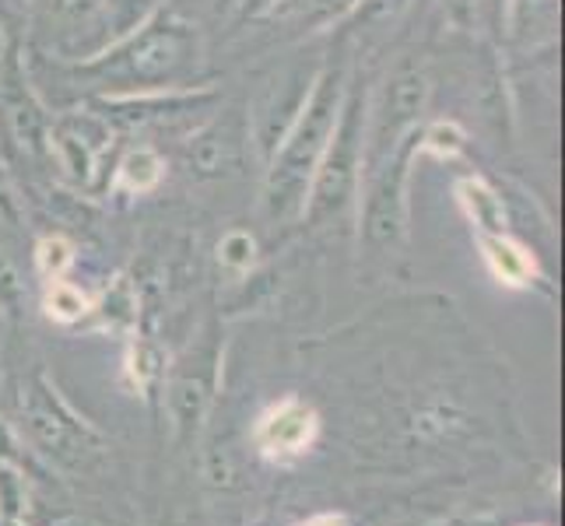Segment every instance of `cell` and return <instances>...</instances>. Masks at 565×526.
<instances>
[{"label": "cell", "mask_w": 565, "mask_h": 526, "mask_svg": "<svg viewBox=\"0 0 565 526\" xmlns=\"http://www.w3.org/2000/svg\"><path fill=\"white\" fill-rule=\"evenodd\" d=\"M433 103V77L418 56H404L394 71L369 88L365 144L355 225L359 239L376 253H394L407 239L412 214V172L418 154V130Z\"/></svg>", "instance_id": "obj_1"}, {"label": "cell", "mask_w": 565, "mask_h": 526, "mask_svg": "<svg viewBox=\"0 0 565 526\" xmlns=\"http://www.w3.org/2000/svg\"><path fill=\"white\" fill-rule=\"evenodd\" d=\"M67 85L92 103L145 99L211 88L201 25L169 4L145 25L113 39L85 61H56Z\"/></svg>", "instance_id": "obj_2"}, {"label": "cell", "mask_w": 565, "mask_h": 526, "mask_svg": "<svg viewBox=\"0 0 565 526\" xmlns=\"http://www.w3.org/2000/svg\"><path fill=\"white\" fill-rule=\"evenodd\" d=\"M348 77H352V64H348L344 56L323 61L313 77V88L306 95L302 112L296 116V124L288 127L281 144L267 154L260 197H264V214L275 225H288L302 218L309 186H313V175L320 169L327 141L338 124Z\"/></svg>", "instance_id": "obj_3"}, {"label": "cell", "mask_w": 565, "mask_h": 526, "mask_svg": "<svg viewBox=\"0 0 565 526\" xmlns=\"http://www.w3.org/2000/svg\"><path fill=\"white\" fill-rule=\"evenodd\" d=\"M365 112H369V85L362 74L352 71L334 133H330L320 169L313 175V186H309V201L302 211V218L309 225H323L330 218H341V214H355L362 144H365Z\"/></svg>", "instance_id": "obj_4"}, {"label": "cell", "mask_w": 565, "mask_h": 526, "mask_svg": "<svg viewBox=\"0 0 565 526\" xmlns=\"http://www.w3.org/2000/svg\"><path fill=\"white\" fill-rule=\"evenodd\" d=\"M116 141H120V127L109 120L103 106L88 103L50 112L46 159L61 169L71 186L95 193V197H103Z\"/></svg>", "instance_id": "obj_5"}, {"label": "cell", "mask_w": 565, "mask_h": 526, "mask_svg": "<svg viewBox=\"0 0 565 526\" xmlns=\"http://www.w3.org/2000/svg\"><path fill=\"white\" fill-rule=\"evenodd\" d=\"M317 67H302V64H285L267 82L257 88V95L249 99L246 109V133H249V151H257V159L267 162V154L281 144V138L288 133V127L296 124V116L306 106V95L313 88Z\"/></svg>", "instance_id": "obj_6"}, {"label": "cell", "mask_w": 565, "mask_h": 526, "mask_svg": "<svg viewBox=\"0 0 565 526\" xmlns=\"http://www.w3.org/2000/svg\"><path fill=\"white\" fill-rule=\"evenodd\" d=\"M32 29L46 35L53 61H85L109 43L103 0H32Z\"/></svg>", "instance_id": "obj_7"}, {"label": "cell", "mask_w": 565, "mask_h": 526, "mask_svg": "<svg viewBox=\"0 0 565 526\" xmlns=\"http://www.w3.org/2000/svg\"><path fill=\"white\" fill-rule=\"evenodd\" d=\"M0 124L11 144L29 159H46V127L50 109L39 99L25 56L11 53L0 67Z\"/></svg>", "instance_id": "obj_8"}, {"label": "cell", "mask_w": 565, "mask_h": 526, "mask_svg": "<svg viewBox=\"0 0 565 526\" xmlns=\"http://www.w3.org/2000/svg\"><path fill=\"white\" fill-rule=\"evenodd\" d=\"M249 151V133H246V120H236V116H218V120L204 124L201 130L190 133V141L183 148V159L193 180H225L232 175Z\"/></svg>", "instance_id": "obj_9"}, {"label": "cell", "mask_w": 565, "mask_h": 526, "mask_svg": "<svg viewBox=\"0 0 565 526\" xmlns=\"http://www.w3.org/2000/svg\"><path fill=\"white\" fill-rule=\"evenodd\" d=\"M317 436H320V418L313 411V404H306L302 397H285L278 404H270L257 418V428H253L257 450L278 463L302 457L317 442Z\"/></svg>", "instance_id": "obj_10"}, {"label": "cell", "mask_w": 565, "mask_h": 526, "mask_svg": "<svg viewBox=\"0 0 565 526\" xmlns=\"http://www.w3.org/2000/svg\"><path fill=\"white\" fill-rule=\"evenodd\" d=\"M365 0H275L257 22L267 25L278 39H313L344 25L362 11Z\"/></svg>", "instance_id": "obj_11"}, {"label": "cell", "mask_w": 565, "mask_h": 526, "mask_svg": "<svg viewBox=\"0 0 565 526\" xmlns=\"http://www.w3.org/2000/svg\"><path fill=\"white\" fill-rule=\"evenodd\" d=\"M484 270L502 288H534L544 281L534 249L516 239L513 232H475Z\"/></svg>", "instance_id": "obj_12"}, {"label": "cell", "mask_w": 565, "mask_h": 526, "mask_svg": "<svg viewBox=\"0 0 565 526\" xmlns=\"http://www.w3.org/2000/svg\"><path fill=\"white\" fill-rule=\"evenodd\" d=\"M166 154L154 144H130L113 159L103 197H148L166 183Z\"/></svg>", "instance_id": "obj_13"}, {"label": "cell", "mask_w": 565, "mask_h": 526, "mask_svg": "<svg viewBox=\"0 0 565 526\" xmlns=\"http://www.w3.org/2000/svg\"><path fill=\"white\" fill-rule=\"evenodd\" d=\"M454 197L475 232H513V214H510V201H505V190L502 183L489 180V175L460 172L454 180Z\"/></svg>", "instance_id": "obj_14"}, {"label": "cell", "mask_w": 565, "mask_h": 526, "mask_svg": "<svg viewBox=\"0 0 565 526\" xmlns=\"http://www.w3.org/2000/svg\"><path fill=\"white\" fill-rule=\"evenodd\" d=\"M562 0H502L505 32L520 53H541L558 43Z\"/></svg>", "instance_id": "obj_15"}, {"label": "cell", "mask_w": 565, "mask_h": 526, "mask_svg": "<svg viewBox=\"0 0 565 526\" xmlns=\"http://www.w3.org/2000/svg\"><path fill=\"white\" fill-rule=\"evenodd\" d=\"M467 130L454 116H425L418 130V154H428L436 162H454L467 151Z\"/></svg>", "instance_id": "obj_16"}, {"label": "cell", "mask_w": 565, "mask_h": 526, "mask_svg": "<svg viewBox=\"0 0 565 526\" xmlns=\"http://www.w3.org/2000/svg\"><path fill=\"white\" fill-rule=\"evenodd\" d=\"M43 309L53 323L61 326H74L82 323L85 316H92V299L85 296L82 288L67 278H56V281H46V291H43Z\"/></svg>", "instance_id": "obj_17"}, {"label": "cell", "mask_w": 565, "mask_h": 526, "mask_svg": "<svg viewBox=\"0 0 565 526\" xmlns=\"http://www.w3.org/2000/svg\"><path fill=\"white\" fill-rule=\"evenodd\" d=\"M169 0H103V14H106V35L109 43L138 25H145L151 14H159Z\"/></svg>", "instance_id": "obj_18"}, {"label": "cell", "mask_w": 565, "mask_h": 526, "mask_svg": "<svg viewBox=\"0 0 565 526\" xmlns=\"http://www.w3.org/2000/svg\"><path fill=\"white\" fill-rule=\"evenodd\" d=\"M77 260V246L61 236V232H50L35 243V270L43 275V281H56V278H67V270Z\"/></svg>", "instance_id": "obj_19"}, {"label": "cell", "mask_w": 565, "mask_h": 526, "mask_svg": "<svg viewBox=\"0 0 565 526\" xmlns=\"http://www.w3.org/2000/svg\"><path fill=\"white\" fill-rule=\"evenodd\" d=\"M218 260H222V267L236 270V275L249 270L253 260H257V239H253V232L228 228L222 236V243H218Z\"/></svg>", "instance_id": "obj_20"}, {"label": "cell", "mask_w": 565, "mask_h": 526, "mask_svg": "<svg viewBox=\"0 0 565 526\" xmlns=\"http://www.w3.org/2000/svg\"><path fill=\"white\" fill-rule=\"evenodd\" d=\"M127 373L138 383V389H145L154 376H159V351L145 341H134L130 344V355H127Z\"/></svg>", "instance_id": "obj_21"}, {"label": "cell", "mask_w": 565, "mask_h": 526, "mask_svg": "<svg viewBox=\"0 0 565 526\" xmlns=\"http://www.w3.org/2000/svg\"><path fill=\"white\" fill-rule=\"evenodd\" d=\"M0 218H4V222L18 218V193H14V186L8 180L4 165H0Z\"/></svg>", "instance_id": "obj_22"}, {"label": "cell", "mask_w": 565, "mask_h": 526, "mask_svg": "<svg viewBox=\"0 0 565 526\" xmlns=\"http://www.w3.org/2000/svg\"><path fill=\"white\" fill-rule=\"evenodd\" d=\"M270 4H275V0H239V14L249 18V22H257Z\"/></svg>", "instance_id": "obj_23"}, {"label": "cell", "mask_w": 565, "mask_h": 526, "mask_svg": "<svg viewBox=\"0 0 565 526\" xmlns=\"http://www.w3.org/2000/svg\"><path fill=\"white\" fill-rule=\"evenodd\" d=\"M299 526H348V519H344L341 513H320V516L306 519V523H299Z\"/></svg>", "instance_id": "obj_24"}, {"label": "cell", "mask_w": 565, "mask_h": 526, "mask_svg": "<svg viewBox=\"0 0 565 526\" xmlns=\"http://www.w3.org/2000/svg\"><path fill=\"white\" fill-rule=\"evenodd\" d=\"M8 56H11V46H8V35H4V29H0V67L8 64Z\"/></svg>", "instance_id": "obj_25"}, {"label": "cell", "mask_w": 565, "mask_h": 526, "mask_svg": "<svg viewBox=\"0 0 565 526\" xmlns=\"http://www.w3.org/2000/svg\"><path fill=\"white\" fill-rule=\"evenodd\" d=\"M475 4H478V0H475Z\"/></svg>", "instance_id": "obj_26"}]
</instances>
